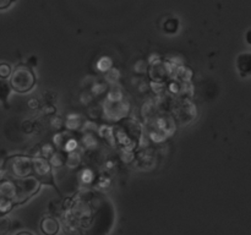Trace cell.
<instances>
[{"label":"cell","mask_w":251,"mask_h":235,"mask_svg":"<svg viewBox=\"0 0 251 235\" xmlns=\"http://www.w3.org/2000/svg\"><path fill=\"white\" fill-rule=\"evenodd\" d=\"M60 225L56 218L44 217L41 222V230L44 235H55L58 234Z\"/></svg>","instance_id":"3"},{"label":"cell","mask_w":251,"mask_h":235,"mask_svg":"<svg viewBox=\"0 0 251 235\" xmlns=\"http://www.w3.org/2000/svg\"><path fill=\"white\" fill-rule=\"evenodd\" d=\"M10 92H11V87L10 83L7 82L5 78L0 77V102L2 103L5 109H9V103H7V98H9Z\"/></svg>","instance_id":"4"},{"label":"cell","mask_w":251,"mask_h":235,"mask_svg":"<svg viewBox=\"0 0 251 235\" xmlns=\"http://www.w3.org/2000/svg\"><path fill=\"white\" fill-rule=\"evenodd\" d=\"M10 87L19 93L29 92L36 85V75L33 70L25 64H19L10 75Z\"/></svg>","instance_id":"1"},{"label":"cell","mask_w":251,"mask_h":235,"mask_svg":"<svg viewBox=\"0 0 251 235\" xmlns=\"http://www.w3.org/2000/svg\"><path fill=\"white\" fill-rule=\"evenodd\" d=\"M10 229V219L6 215H0V235H4Z\"/></svg>","instance_id":"6"},{"label":"cell","mask_w":251,"mask_h":235,"mask_svg":"<svg viewBox=\"0 0 251 235\" xmlns=\"http://www.w3.org/2000/svg\"><path fill=\"white\" fill-rule=\"evenodd\" d=\"M16 235H32L31 233H28V232H21V233H19V234H16Z\"/></svg>","instance_id":"10"},{"label":"cell","mask_w":251,"mask_h":235,"mask_svg":"<svg viewBox=\"0 0 251 235\" xmlns=\"http://www.w3.org/2000/svg\"><path fill=\"white\" fill-rule=\"evenodd\" d=\"M15 0H0V10H5L14 2Z\"/></svg>","instance_id":"9"},{"label":"cell","mask_w":251,"mask_h":235,"mask_svg":"<svg viewBox=\"0 0 251 235\" xmlns=\"http://www.w3.org/2000/svg\"><path fill=\"white\" fill-rule=\"evenodd\" d=\"M31 175L38 181L39 184H46V185L54 186L56 191L59 192L58 188H56L55 183L53 179V171H51V166L46 159L43 158H36L32 159L31 162Z\"/></svg>","instance_id":"2"},{"label":"cell","mask_w":251,"mask_h":235,"mask_svg":"<svg viewBox=\"0 0 251 235\" xmlns=\"http://www.w3.org/2000/svg\"><path fill=\"white\" fill-rule=\"evenodd\" d=\"M11 68H10L9 64L6 63H1L0 64V77L1 78H5L6 80L7 77H10V75H11Z\"/></svg>","instance_id":"7"},{"label":"cell","mask_w":251,"mask_h":235,"mask_svg":"<svg viewBox=\"0 0 251 235\" xmlns=\"http://www.w3.org/2000/svg\"><path fill=\"white\" fill-rule=\"evenodd\" d=\"M238 68L240 72H250V55L249 54H242L238 58Z\"/></svg>","instance_id":"5"},{"label":"cell","mask_w":251,"mask_h":235,"mask_svg":"<svg viewBox=\"0 0 251 235\" xmlns=\"http://www.w3.org/2000/svg\"><path fill=\"white\" fill-rule=\"evenodd\" d=\"M164 29L168 33H174V32L178 29V21L176 20H168V21L164 24Z\"/></svg>","instance_id":"8"}]
</instances>
